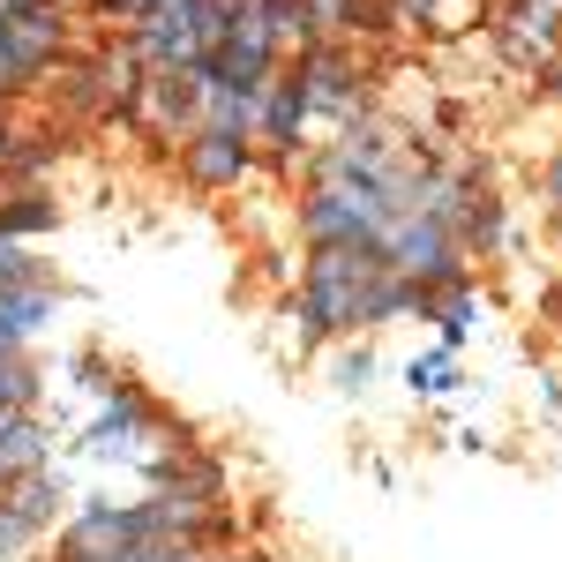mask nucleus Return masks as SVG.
<instances>
[{
	"label": "nucleus",
	"mask_w": 562,
	"mask_h": 562,
	"mask_svg": "<svg viewBox=\"0 0 562 562\" xmlns=\"http://www.w3.org/2000/svg\"><path fill=\"white\" fill-rule=\"evenodd\" d=\"M285 68L301 76V98H307V113H315V121L352 128V121H368V113H375V60H368L360 45L323 38L315 53L285 60Z\"/></svg>",
	"instance_id": "f257e3e1"
},
{
	"label": "nucleus",
	"mask_w": 562,
	"mask_h": 562,
	"mask_svg": "<svg viewBox=\"0 0 562 562\" xmlns=\"http://www.w3.org/2000/svg\"><path fill=\"white\" fill-rule=\"evenodd\" d=\"M135 540H158L150 503H83L76 518L53 532V555L45 562H121Z\"/></svg>",
	"instance_id": "f03ea898"
},
{
	"label": "nucleus",
	"mask_w": 562,
	"mask_h": 562,
	"mask_svg": "<svg viewBox=\"0 0 562 562\" xmlns=\"http://www.w3.org/2000/svg\"><path fill=\"white\" fill-rule=\"evenodd\" d=\"M256 173H262V158H256V143H248V135L195 128L188 143H180V180H188L195 195H240Z\"/></svg>",
	"instance_id": "7ed1b4c3"
},
{
	"label": "nucleus",
	"mask_w": 562,
	"mask_h": 562,
	"mask_svg": "<svg viewBox=\"0 0 562 562\" xmlns=\"http://www.w3.org/2000/svg\"><path fill=\"white\" fill-rule=\"evenodd\" d=\"M495 53L518 76H540L562 53V0H510V8H495Z\"/></svg>",
	"instance_id": "20e7f679"
},
{
	"label": "nucleus",
	"mask_w": 562,
	"mask_h": 562,
	"mask_svg": "<svg viewBox=\"0 0 562 562\" xmlns=\"http://www.w3.org/2000/svg\"><path fill=\"white\" fill-rule=\"evenodd\" d=\"M143 473H150V495H166V503H195V510H225L233 503V473H225V458H211V450L143 458Z\"/></svg>",
	"instance_id": "39448f33"
},
{
	"label": "nucleus",
	"mask_w": 562,
	"mask_h": 562,
	"mask_svg": "<svg viewBox=\"0 0 562 562\" xmlns=\"http://www.w3.org/2000/svg\"><path fill=\"white\" fill-rule=\"evenodd\" d=\"M150 428H158V397L121 375V383L98 397V413H90V428H83V450H105L113 458V450H135Z\"/></svg>",
	"instance_id": "423d86ee"
},
{
	"label": "nucleus",
	"mask_w": 562,
	"mask_h": 562,
	"mask_svg": "<svg viewBox=\"0 0 562 562\" xmlns=\"http://www.w3.org/2000/svg\"><path fill=\"white\" fill-rule=\"evenodd\" d=\"M60 150H68L60 121H45V128H15L8 166H0V188H45V180H53V166H60Z\"/></svg>",
	"instance_id": "0eeeda50"
},
{
	"label": "nucleus",
	"mask_w": 562,
	"mask_h": 562,
	"mask_svg": "<svg viewBox=\"0 0 562 562\" xmlns=\"http://www.w3.org/2000/svg\"><path fill=\"white\" fill-rule=\"evenodd\" d=\"M53 307H60V285H15V293H0V352H31V338L53 323Z\"/></svg>",
	"instance_id": "6e6552de"
},
{
	"label": "nucleus",
	"mask_w": 562,
	"mask_h": 562,
	"mask_svg": "<svg viewBox=\"0 0 562 562\" xmlns=\"http://www.w3.org/2000/svg\"><path fill=\"white\" fill-rule=\"evenodd\" d=\"M0 233L8 240H45V233H60V195L53 188H0Z\"/></svg>",
	"instance_id": "1a4fd4ad"
},
{
	"label": "nucleus",
	"mask_w": 562,
	"mask_h": 562,
	"mask_svg": "<svg viewBox=\"0 0 562 562\" xmlns=\"http://www.w3.org/2000/svg\"><path fill=\"white\" fill-rule=\"evenodd\" d=\"M53 465V435H45L38 413H0V480L15 473H38Z\"/></svg>",
	"instance_id": "9d476101"
},
{
	"label": "nucleus",
	"mask_w": 562,
	"mask_h": 562,
	"mask_svg": "<svg viewBox=\"0 0 562 562\" xmlns=\"http://www.w3.org/2000/svg\"><path fill=\"white\" fill-rule=\"evenodd\" d=\"M503 195L495 188H473L465 195V211H458V225H450V240H458V256H495L503 248Z\"/></svg>",
	"instance_id": "9b49d317"
},
{
	"label": "nucleus",
	"mask_w": 562,
	"mask_h": 562,
	"mask_svg": "<svg viewBox=\"0 0 562 562\" xmlns=\"http://www.w3.org/2000/svg\"><path fill=\"white\" fill-rule=\"evenodd\" d=\"M262 31H270V45H278V60H301V53L323 45L315 15H307V0H262Z\"/></svg>",
	"instance_id": "f8f14e48"
},
{
	"label": "nucleus",
	"mask_w": 562,
	"mask_h": 562,
	"mask_svg": "<svg viewBox=\"0 0 562 562\" xmlns=\"http://www.w3.org/2000/svg\"><path fill=\"white\" fill-rule=\"evenodd\" d=\"M0 495H8V503H15L31 525H38V532H53V525H60V480H53V465H38V473H15Z\"/></svg>",
	"instance_id": "ddd939ff"
},
{
	"label": "nucleus",
	"mask_w": 562,
	"mask_h": 562,
	"mask_svg": "<svg viewBox=\"0 0 562 562\" xmlns=\"http://www.w3.org/2000/svg\"><path fill=\"white\" fill-rule=\"evenodd\" d=\"M45 375L31 368V352H0V413H38Z\"/></svg>",
	"instance_id": "4468645a"
},
{
	"label": "nucleus",
	"mask_w": 562,
	"mask_h": 562,
	"mask_svg": "<svg viewBox=\"0 0 562 562\" xmlns=\"http://www.w3.org/2000/svg\"><path fill=\"white\" fill-rule=\"evenodd\" d=\"M405 383H413V397H450L458 390V352L450 346H428L405 360Z\"/></svg>",
	"instance_id": "2eb2a0df"
},
{
	"label": "nucleus",
	"mask_w": 562,
	"mask_h": 562,
	"mask_svg": "<svg viewBox=\"0 0 562 562\" xmlns=\"http://www.w3.org/2000/svg\"><path fill=\"white\" fill-rule=\"evenodd\" d=\"M473 323H480V285H450V293L435 301V330H442V346H450V352L473 338Z\"/></svg>",
	"instance_id": "dca6fc26"
},
{
	"label": "nucleus",
	"mask_w": 562,
	"mask_h": 562,
	"mask_svg": "<svg viewBox=\"0 0 562 562\" xmlns=\"http://www.w3.org/2000/svg\"><path fill=\"white\" fill-rule=\"evenodd\" d=\"M15 285H53V262H45L38 248H23V240L0 233V293H15Z\"/></svg>",
	"instance_id": "f3484780"
},
{
	"label": "nucleus",
	"mask_w": 562,
	"mask_h": 562,
	"mask_svg": "<svg viewBox=\"0 0 562 562\" xmlns=\"http://www.w3.org/2000/svg\"><path fill=\"white\" fill-rule=\"evenodd\" d=\"M368 383H375V352L360 346V338H346V352L330 360V390L338 397H368Z\"/></svg>",
	"instance_id": "a211bd4d"
},
{
	"label": "nucleus",
	"mask_w": 562,
	"mask_h": 562,
	"mask_svg": "<svg viewBox=\"0 0 562 562\" xmlns=\"http://www.w3.org/2000/svg\"><path fill=\"white\" fill-rule=\"evenodd\" d=\"M45 532L31 518H23V510H15V503H8V495H0V562H15V555H31V548H38Z\"/></svg>",
	"instance_id": "6ab92c4d"
},
{
	"label": "nucleus",
	"mask_w": 562,
	"mask_h": 562,
	"mask_svg": "<svg viewBox=\"0 0 562 562\" xmlns=\"http://www.w3.org/2000/svg\"><path fill=\"white\" fill-rule=\"evenodd\" d=\"M540 203H548V211L562 217V150L548 158V166H540Z\"/></svg>",
	"instance_id": "aec40b11"
},
{
	"label": "nucleus",
	"mask_w": 562,
	"mask_h": 562,
	"mask_svg": "<svg viewBox=\"0 0 562 562\" xmlns=\"http://www.w3.org/2000/svg\"><path fill=\"white\" fill-rule=\"evenodd\" d=\"M203 562H278V555L256 548V540H240V548H217V555H203Z\"/></svg>",
	"instance_id": "412c9836"
},
{
	"label": "nucleus",
	"mask_w": 562,
	"mask_h": 562,
	"mask_svg": "<svg viewBox=\"0 0 562 562\" xmlns=\"http://www.w3.org/2000/svg\"><path fill=\"white\" fill-rule=\"evenodd\" d=\"M540 98H548V105H562V53L540 68Z\"/></svg>",
	"instance_id": "4be33fe9"
},
{
	"label": "nucleus",
	"mask_w": 562,
	"mask_h": 562,
	"mask_svg": "<svg viewBox=\"0 0 562 562\" xmlns=\"http://www.w3.org/2000/svg\"><path fill=\"white\" fill-rule=\"evenodd\" d=\"M548 315H555V323H562V278H555V285H548Z\"/></svg>",
	"instance_id": "5701e85b"
},
{
	"label": "nucleus",
	"mask_w": 562,
	"mask_h": 562,
	"mask_svg": "<svg viewBox=\"0 0 562 562\" xmlns=\"http://www.w3.org/2000/svg\"><path fill=\"white\" fill-rule=\"evenodd\" d=\"M0 487H8V480H0Z\"/></svg>",
	"instance_id": "b1692460"
},
{
	"label": "nucleus",
	"mask_w": 562,
	"mask_h": 562,
	"mask_svg": "<svg viewBox=\"0 0 562 562\" xmlns=\"http://www.w3.org/2000/svg\"><path fill=\"white\" fill-rule=\"evenodd\" d=\"M60 8H68V0H60Z\"/></svg>",
	"instance_id": "393cba45"
}]
</instances>
